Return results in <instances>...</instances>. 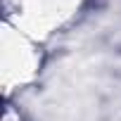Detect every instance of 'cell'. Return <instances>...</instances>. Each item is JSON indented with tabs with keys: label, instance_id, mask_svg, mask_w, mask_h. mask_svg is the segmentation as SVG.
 Returning <instances> with one entry per match:
<instances>
[{
	"label": "cell",
	"instance_id": "cell-1",
	"mask_svg": "<svg viewBox=\"0 0 121 121\" xmlns=\"http://www.w3.org/2000/svg\"><path fill=\"white\" fill-rule=\"evenodd\" d=\"M81 0H5V22L33 40H43L67 26Z\"/></svg>",
	"mask_w": 121,
	"mask_h": 121
},
{
	"label": "cell",
	"instance_id": "cell-2",
	"mask_svg": "<svg viewBox=\"0 0 121 121\" xmlns=\"http://www.w3.org/2000/svg\"><path fill=\"white\" fill-rule=\"evenodd\" d=\"M38 40L29 38L12 24L3 22V36H0V69H3V88L12 93L14 88L29 83L38 67L40 55L36 48Z\"/></svg>",
	"mask_w": 121,
	"mask_h": 121
},
{
	"label": "cell",
	"instance_id": "cell-3",
	"mask_svg": "<svg viewBox=\"0 0 121 121\" xmlns=\"http://www.w3.org/2000/svg\"><path fill=\"white\" fill-rule=\"evenodd\" d=\"M3 121H22V116H19V114H17L12 107H7V109H5V116H3Z\"/></svg>",
	"mask_w": 121,
	"mask_h": 121
}]
</instances>
